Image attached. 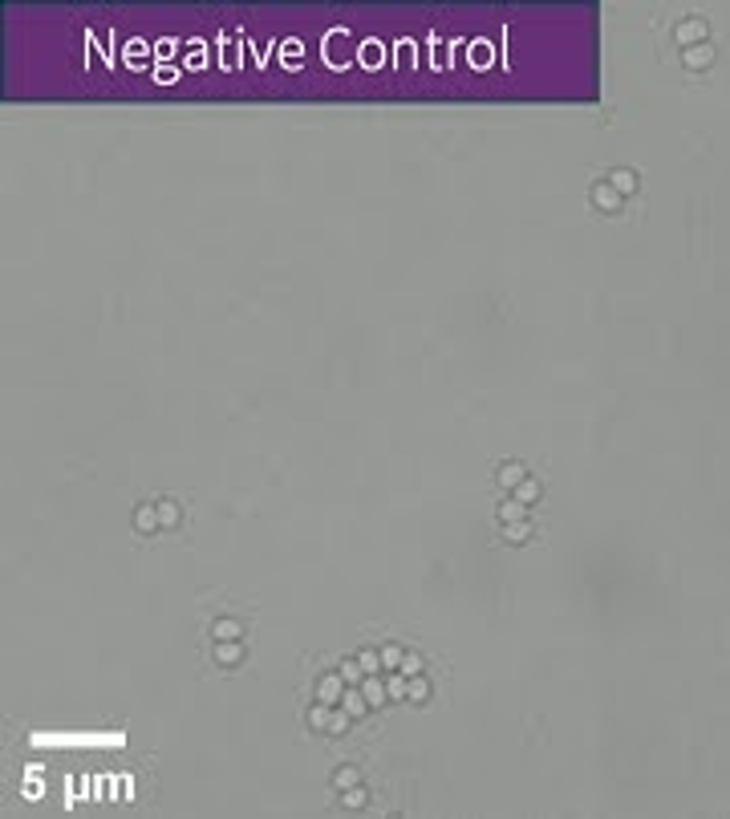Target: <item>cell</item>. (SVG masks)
Listing matches in <instances>:
<instances>
[{
    "label": "cell",
    "mask_w": 730,
    "mask_h": 819,
    "mask_svg": "<svg viewBox=\"0 0 730 819\" xmlns=\"http://www.w3.org/2000/svg\"><path fill=\"white\" fill-rule=\"evenodd\" d=\"M588 199H592V207H597V211H604V215H616L621 207H625V199L616 195V187H613L609 179H597V183H592Z\"/></svg>",
    "instance_id": "cell-1"
},
{
    "label": "cell",
    "mask_w": 730,
    "mask_h": 819,
    "mask_svg": "<svg viewBox=\"0 0 730 819\" xmlns=\"http://www.w3.org/2000/svg\"><path fill=\"white\" fill-rule=\"evenodd\" d=\"M706 33H710V29H706V20L686 17L678 29H674V41H678L681 49H694V45H706Z\"/></svg>",
    "instance_id": "cell-2"
},
{
    "label": "cell",
    "mask_w": 730,
    "mask_h": 819,
    "mask_svg": "<svg viewBox=\"0 0 730 819\" xmlns=\"http://www.w3.org/2000/svg\"><path fill=\"white\" fill-rule=\"evenodd\" d=\"M211 657H215V665H224V670H236V665H243L248 649H243V641H215Z\"/></svg>",
    "instance_id": "cell-3"
},
{
    "label": "cell",
    "mask_w": 730,
    "mask_h": 819,
    "mask_svg": "<svg viewBox=\"0 0 730 819\" xmlns=\"http://www.w3.org/2000/svg\"><path fill=\"white\" fill-rule=\"evenodd\" d=\"M341 694H345V682H341V673H321V677H317V702L341 706Z\"/></svg>",
    "instance_id": "cell-4"
},
{
    "label": "cell",
    "mask_w": 730,
    "mask_h": 819,
    "mask_svg": "<svg viewBox=\"0 0 730 819\" xmlns=\"http://www.w3.org/2000/svg\"><path fill=\"white\" fill-rule=\"evenodd\" d=\"M361 694H365V702L373 706V710H382V706L389 702V689H386V673H370L365 682H361Z\"/></svg>",
    "instance_id": "cell-5"
},
{
    "label": "cell",
    "mask_w": 730,
    "mask_h": 819,
    "mask_svg": "<svg viewBox=\"0 0 730 819\" xmlns=\"http://www.w3.org/2000/svg\"><path fill=\"white\" fill-rule=\"evenodd\" d=\"M341 710H345V714H349V718H365V714H370V710H373V706L370 702H365V694H361V686H345V694H341Z\"/></svg>",
    "instance_id": "cell-6"
},
{
    "label": "cell",
    "mask_w": 730,
    "mask_h": 819,
    "mask_svg": "<svg viewBox=\"0 0 730 819\" xmlns=\"http://www.w3.org/2000/svg\"><path fill=\"white\" fill-rule=\"evenodd\" d=\"M609 183L616 187V195H621V199H629V195H637V187H641V175H637V171H629V166H616L613 175H609Z\"/></svg>",
    "instance_id": "cell-7"
},
{
    "label": "cell",
    "mask_w": 730,
    "mask_h": 819,
    "mask_svg": "<svg viewBox=\"0 0 730 819\" xmlns=\"http://www.w3.org/2000/svg\"><path fill=\"white\" fill-rule=\"evenodd\" d=\"M430 694H434V682H430L426 673H418V677H406V702L422 706V702H430Z\"/></svg>",
    "instance_id": "cell-8"
},
{
    "label": "cell",
    "mask_w": 730,
    "mask_h": 819,
    "mask_svg": "<svg viewBox=\"0 0 730 819\" xmlns=\"http://www.w3.org/2000/svg\"><path fill=\"white\" fill-rule=\"evenodd\" d=\"M211 641H243V624L236 617H219L211 621Z\"/></svg>",
    "instance_id": "cell-9"
},
{
    "label": "cell",
    "mask_w": 730,
    "mask_h": 819,
    "mask_svg": "<svg viewBox=\"0 0 730 819\" xmlns=\"http://www.w3.org/2000/svg\"><path fill=\"white\" fill-rule=\"evenodd\" d=\"M495 479H499V487H503V491H516L519 483L528 479V471H523V462H499Z\"/></svg>",
    "instance_id": "cell-10"
},
{
    "label": "cell",
    "mask_w": 730,
    "mask_h": 819,
    "mask_svg": "<svg viewBox=\"0 0 730 819\" xmlns=\"http://www.w3.org/2000/svg\"><path fill=\"white\" fill-rule=\"evenodd\" d=\"M714 61V45L706 41V45H694V49H686L681 53V66L686 69H706Z\"/></svg>",
    "instance_id": "cell-11"
},
{
    "label": "cell",
    "mask_w": 730,
    "mask_h": 819,
    "mask_svg": "<svg viewBox=\"0 0 730 819\" xmlns=\"http://www.w3.org/2000/svg\"><path fill=\"white\" fill-rule=\"evenodd\" d=\"M511 495H516L519 503H528V507H532V503H540V495H544V483H540L535 475H528V479H523V483H519V487H516Z\"/></svg>",
    "instance_id": "cell-12"
},
{
    "label": "cell",
    "mask_w": 730,
    "mask_h": 819,
    "mask_svg": "<svg viewBox=\"0 0 730 819\" xmlns=\"http://www.w3.org/2000/svg\"><path fill=\"white\" fill-rule=\"evenodd\" d=\"M134 527H138V531H146V536H150V531H159V507H150V503H142V507H134Z\"/></svg>",
    "instance_id": "cell-13"
},
{
    "label": "cell",
    "mask_w": 730,
    "mask_h": 819,
    "mask_svg": "<svg viewBox=\"0 0 730 819\" xmlns=\"http://www.w3.org/2000/svg\"><path fill=\"white\" fill-rule=\"evenodd\" d=\"M329 718H333V706H329V702H317V706H308V730H317V734H324V730H329Z\"/></svg>",
    "instance_id": "cell-14"
},
{
    "label": "cell",
    "mask_w": 730,
    "mask_h": 819,
    "mask_svg": "<svg viewBox=\"0 0 730 819\" xmlns=\"http://www.w3.org/2000/svg\"><path fill=\"white\" fill-rule=\"evenodd\" d=\"M519 519H528V503H519L516 495L503 499L499 503V524H519Z\"/></svg>",
    "instance_id": "cell-15"
},
{
    "label": "cell",
    "mask_w": 730,
    "mask_h": 819,
    "mask_svg": "<svg viewBox=\"0 0 730 819\" xmlns=\"http://www.w3.org/2000/svg\"><path fill=\"white\" fill-rule=\"evenodd\" d=\"M341 682H345V686H361V682H365V677H370V673H365V670H361V661H357V657H349V661H341Z\"/></svg>",
    "instance_id": "cell-16"
},
{
    "label": "cell",
    "mask_w": 730,
    "mask_h": 819,
    "mask_svg": "<svg viewBox=\"0 0 730 819\" xmlns=\"http://www.w3.org/2000/svg\"><path fill=\"white\" fill-rule=\"evenodd\" d=\"M503 540H507V543H528V540H532V519H519V524H503Z\"/></svg>",
    "instance_id": "cell-17"
},
{
    "label": "cell",
    "mask_w": 730,
    "mask_h": 819,
    "mask_svg": "<svg viewBox=\"0 0 730 819\" xmlns=\"http://www.w3.org/2000/svg\"><path fill=\"white\" fill-rule=\"evenodd\" d=\"M159 507V524L162 527H178V519H183V507H178L175 499H162V503H154Z\"/></svg>",
    "instance_id": "cell-18"
},
{
    "label": "cell",
    "mask_w": 730,
    "mask_h": 819,
    "mask_svg": "<svg viewBox=\"0 0 730 819\" xmlns=\"http://www.w3.org/2000/svg\"><path fill=\"white\" fill-rule=\"evenodd\" d=\"M377 649H382V665H386V670H402L406 649L398 645V641H386V645H377Z\"/></svg>",
    "instance_id": "cell-19"
},
{
    "label": "cell",
    "mask_w": 730,
    "mask_h": 819,
    "mask_svg": "<svg viewBox=\"0 0 730 819\" xmlns=\"http://www.w3.org/2000/svg\"><path fill=\"white\" fill-rule=\"evenodd\" d=\"M357 661H361V670L365 673H386V665H382V649H373V645H365V649L357 653Z\"/></svg>",
    "instance_id": "cell-20"
},
{
    "label": "cell",
    "mask_w": 730,
    "mask_h": 819,
    "mask_svg": "<svg viewBox=\"0 0 730 819\" xmlns=\"http://www.w3.org/2000/svg\"><path fill=\"white\" fill-rule=\"evenodd\" d=\"M357 783H361V775H357V767H349V763L333 770V787H337V791H349V787H357Z\"/></svg>",
    "instance_id": "cell-21"
},
{
    "label": "cell",
    "mask_w": 730,
    "mask_h": 819,
    "mask_svg": "<svg viewBox=\"0 0 730 819\" xmlns=\"http://www.w3.org/2000/svg\"><path fill=\"white\" fill-rule=\"evenodd\" d=\"M365 799H370V795H365V787H361V783L349 787V791H341V803H345L349 811H361V807H365Z\"/></svg>",
    "instance_id": "cell-22"
},
{
    "label": "cell",
    "mask_w": 730,
    "mask_h": 819,
    "mask_svg": "<svg viewBox=\"0 0 730 819\" xmlns=\"http://www.w3.org/2000/svg\"><path fill=\"white\" fill-rule=\"evenodd\" d=\"M402 673H406V677H418V673H426V661H422V653L406 649V657H402Z\"/></svg>",
    "instance_id": "cell-23"
},
{
    "label": "cell",
    "mask_w": 730,
    "mask_h": 819,
    "mask_svg": "<svg viewBox=\"0 0 730 819\" xmlns=\"http://www.w3.org/2000/svg\"><path fill=\"white\" fill-rule=\"evenodd\" d=\"M349 722H353V718H349L341 706H333V718H329V730H324V734H345V730H349Z\"/></svg>",
    "instance_id": "cell-24"
}]
</instances>
